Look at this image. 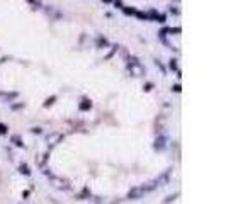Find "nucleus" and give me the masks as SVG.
<instances>
[{"mask_svg": "<svg viewBox=\"0 0 226 204\" xmlns=\"http://www.w3.org/2000/svg\"><path fill=\"white\" fill-rule=\"evenodd\" d=\"M145 190L141 189V186L139 187H134V189H131L128 192V199H141V197H145Z\"/></svg>", "mask_w": 226, "mask_h": 204, "instance_id": "obj_1", "label": "nucleus"}, {"mask_svg": "<svg viewBox=\"0 0 226 204\" xmlns=\"http://www.w3.org/2000/svg\"><path fill=\"white\" fill-rule=\"evenodd\" d=\"M61 138H63L61 135H51V136H48V143H49V145H56Z\"/></svg>", "mask_w": 226, "mask_h": 204, "instance_id": "obj_2", "label": "nucleus"}, {"mask_svg": "<svg viewBox=\"0 0 226 204\" xmlns=\"http://www.w3.org/2000/svg\"><path fill=\"white\" fill-rule=\"evenodd\" d=\"M155 148H157V150H163L165 148V138H157V141H155Z\"/></svg>", "mask_w": 226, "mask_h": 204, "instance_id": "obj_3", "label": "nucleus"}, {"mask_svg": "<svg viewBox=\"0 0 226 204\" xmlns=\"http://www.w3.org/2000/svg\"><path fill=\"white\" fill-rule=\"evenodd\" d=\"M19 172H21V174H24V175H29V174H31V172H29V167H27L26 163L19 165Z\"/></svg>", "mask_w": 226, "mask_h": 204, "instance_id": "obj_4", "label": "nucleus"}, {"mask_svg": "<svg viewBox=\"0 0 226 204\" xmlns=\"http://www.w3.org/2000/svg\"><path fill=\"white\" fill-rule=\"evenodd\" d=\"M90 107H92L90 100H84V104H80V109L82 111H87V109H90Z\"/></svg>", "mask_w": 226, "mask_h": 204, "instance_id": "obj_5", "label": "nucleus"}, {"mask_svg": "<svg viewBox=\"0 0 226 204\" xmlns=\"http://www.w3.org/2000/svg\"><path fill=\"white\" fill-rule=\"evenodd\" d=\"M12 141H14L17 146H22V141H21V138H19V136H14V138H12Z\"/></svg>", "mask_w": 226, "mask_h": 204, "instance_id": "obj_6", "label": "nucleus"}, {"mask_svg": "<svg viewBox=\"0 0 226 204\" xmlns=\"http://www.w3.org/2000/svg\"><path fill=\"white\" fill-rule=\"evenodd\" d=\"M55 99H56V97H49V99H48L46 102H44V106H46V107H48V106H51L53 102H55Z\"/></svg>", "mask_w": 226, "mask_h": 204, "instance_id": "obj_7", "label": "nucleus"}, {"mask_svg": "<svg viewBox=\"0 0 226 204\" xmlns=\"http://www.w3.org/2000/svg\"><path fill=\"white\" fill-rule=\"evenodd\" d=\"M0 133H2V135H5V133H7V126H4V124H0Z\"/></svg>", "mask_w": 226, "mask_h": 204, "instance_id": "obj_8", "label": "nucleus"}, {"mask_svg": "<svg viewBox=\"0 0 226 204\" xmlns=\"http://www.w3.org/2000/svg\"><path fill=\"white\" fill-rule=\"evenodd\" d=\"M124 12H126V14H136V10H134V9H126Z\"/></svg>", "mask_w": 226, "mask_h": 204, "instance_id": "obj_9", "label": "nucleus"}, {"mask_svg": "<svg viewBox=\"0 0 226 204\" xmlns=\"http://www.w3.org/2000/svg\"><path fill=\"white\" fill-rule=\"evenodd\" d=\"M170 68H177V63H175V60H172V61H170Z\"/></svg>", "mask_w": 226, "mask_h": 204, "instance_id": "obj_10", "label": "nucleus"}, {"mask_svg": "<svg viewBox=\"0 0 226 204\" xmlns=\"http://www.w3.org/2000/svg\"><path fill=\"white\" fill-rule=\"evenodd\" d=\"M173 90L175 92H180V85H173Z\"/></svg>", "mask_w": 226, "mask_h": 204, "instance_id": "obj_11", "label": "nucleus"}]
</instances>
